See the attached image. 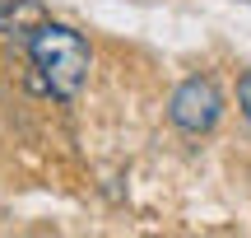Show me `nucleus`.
I'll use <instances>...</instances> for the list:
<instances>
[{"label":"nucleus","instance_id":"20e7f679","mask_svg":"<svg viewBox=\"0 0 251 238\" xmlns=\"http://www.w3.org/2000/svg\"><path fill=\"white\" fill-rule=\"evenodd\" d=\"M237 108H242V117L251 121V70L237 80Z\"/></svg>","mask_w":251,"mask_h":238},{"label":"nucleus","instance_id":"f03ea898","mask_svg":"<svg viewBox=\"0 0 251 238\" xmlns=\"http://www.w3.org/2000/svg\"><path fill=\"white\" fill-rule=\"evenodd\" d=\"M168 117H172V126L186 131V136H209V131L219 126V117H224V93H219V84L205 80V75L181 80L177 89H172V98H168Z\"/></svg>","mask_w":251,"mask_h":238},{"label":"nucleus","instance_id":"f257e3e1","mask_svg":"<svg viewBox=\"0 0 251 238\" xmlns=\"http://www.w3.org/2000/svg\"><path fill=\"white\" fill-rule=\"evenodd\" d=\"M24 52L33 61V70H37V84L61 103H70L84 89L89 65H93V52L84 42V33H75L70 24H56V19H42V24L28 28Z\"/></svg>","mask_w":251,"mask_h":238},{"label":"nucleus","instance_id":"7ed1b4c3","mask_svg":"<svg viewBox=\"0 0 251 238\" xmlns=\"http://www.w3.org/2000/svg\"><path fill=\"white\" fill-rule=\"evenodd\" d=\"M33 24H42V9L33 0H0V37H28Z\"/></svg>","mask_w":251,"mask_h":238}]
</instances>
